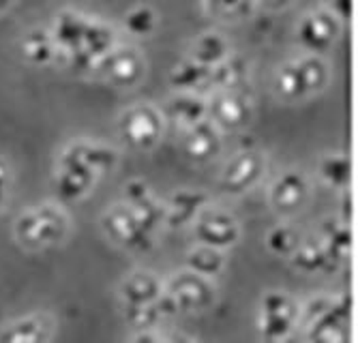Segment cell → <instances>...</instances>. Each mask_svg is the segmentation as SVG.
Listing matches in <instances>:
<instances>
[{
  "mask_svg": "<svg viewBox=\"0 0 358 343\" xmlns=\"http://www.w3.org/2000/svg\"><path fill=\"white\" fill-rule=\"evenodd\" d=\"M0 200H3V191H0Z\"/></svg>",
  "mask_w": 358,
  "mask_h": 343,
  "instance_id": "38",
  "label": "cell"
},
{
  "mask_svg": "<svg viewBox=\"0 0 358 343\" xmlns=\"http://www.w3.org/2000/svg\"><path fill=\"white\" fill-rule=\"evenodd\" d=\"M266 5H271V7H283V5H287L289 0H264Z\"/></svg>",
  "mask_w": 358,
  "mask_h": 343,
  "instance_id": "36",
  "label": "cell"
},
{
  "mask_svg": "<svg viewBox=\"0 0 358 343\" xmlns=\"http://www.w3.org/2000/svg\"><path fill=\"white\" fill-rule=\"evenodd\" d=\"M296 316H273V314H264V335L268 339H279L283 337L292 322H294Z\"/></svg>",
  "mask_w": 358,
  "mask_h": 343,
  "instance_id": "31",
  "label": "cell"
},
{
  "mask_svg": "<svg viewBox=\"0 0 358 343\" xmlns=\"http://www.w3.org/2000/svg\"><path fill=\"white\" fill-rule=\"evenodd\" d=\"M206 202L204 194H189V191H180L172 198V212L168 217V224L174 226H182L185 221H189L202 204Z\"/></svg>",
  "mask_w": 358,
  "mask_h": 343,
  "instance_id": "17",
  "label": "cell"
},
{
  "mask_svg": "<svg viewBox=\"0 0 358 343\" xmlns=\"http://www.w3.org/2000/svg\"><path fill=\"white\" fill-rule=\"evenodd\" d=\"M210 114L215 116L217 122L225 124V127H241V124L249 118V101L238 95L236 90H227L225 95L217 97Z\"/></svg>",
  "mask_w": 358,
  "mask_h": 343,
  "instance_id": "10",
  "label": "cell"
},
{
  "mask_svg": "<svg viewBox=\"0 0 358 343\" xmlns=\"http://www.w3.org/2000/svg\"><path fill=\"white\" fill-rule=\"evenodd\" d=\"M208 75H210V67L202 65V62L191 60V62H185L182 67H178V69L172 73V84H174L176 88H191V86H195V84L206 82Z\"/></svg>",
  "mask_w": 358,
  "mask_h": 343,
  "instance_id": "20",
  "label": "cell"
},
{
  "mask_svg": "<svg viewBox=\"0 0 358 343\" xmlns=\"http://www.w3.org/2000/svg\"><path fill=\"white\" fill-rule=\"evenodd\" d=\"M221 256L213 249H198V251L189 254V266L193 272L198 275H215L219 268H221Z\"/></svg>",
  "mask_w": 358,
  "mask_h": 343,
  "instance_id": "26",
  "label": "cell"
},
{
  "mask_svg": "<svg viewBox=\"0 0 358 343\" xmlns=\"http://www.w3.org/2000/svg\"><path fill=\"white\" fill-rule=\"evenodd\" d=\"M50 322L45 318H28L17 324H11L9 330L0 335L3 341H43L48 339Z\"/></svg>",
  "mask_w": 358,
  "mask_h": 343,
  "instance_id": "16",
  "label": "cell"
},
{
  "mask_svg": "<svg viewBox=\"0 0 358 343\" xmlns=\"http://www.w3.org/2000/svg\"><path fill=\"white\" fill-rule=\"evenodd\" d=\"M213 67L215 69H210L208 80H213L217 86L227 88V90H236L247 78V67H245V62L238 58H230V60H223V62L219 60Z\"/></svg>",
  "mask_w": 358,
  "mask_h": 343,
  "instance_id": "14",
  "label": "cell"
},
{
  "mask_svg": "<svg viewBox=\"0 0 358 343\" xmlns=\"http://www.w3.org/2000/svg\"><path fill=\"white\" fill-rule=\"evenodd\" d=\"M299 67H301V75H303V82H305L307 92L322 88L324 82H327V67H324L322 60H317V58H305V60L299 62Z\"/></svg>",
  "mask_w": 358,
  "mask_h": 343,
  "instance_id": "27",
  "label": "cell"
},
{
  "mask_svg": "<svg viewBox=\"0 0 358 343\" xmlns=\"http://www.w3.org/2000/svg\"><path fill=\"white\" fill-rule=\"evenodd\" d=\"M219 148V138L215 127L208 120H198L193 122V127L185 140V150L189 152V157L193 159H208L217 152Z\"/></svg>",
  "mask_w": 358,
  "mask_h": 343,
  "instance_id": "11",
  "label": "cell"
},
{
  "mask_svg": "<svg viewBox=\"0 0 358 343\" xmlns=\"http://www.w3.org/2000/svg\"><path fill=\"white\" fill-rule=\"evenodd\" d=\"M5 182H7V170L0 166V191L5 189Z\"/></svg>",
  "mask_w": 358,
  "mask_h": 343,
  "instance_id": "35",
  "label": "cell"
},
{
  "mask_svg": "<svg viewBox=\"0 0 358 343\" xmlns=\"http://www.w3.org/2000/svg\"><path fill=\"white\" fill-rule=\"evenodd\" d=\"M307 194V182L303 176L289 172L283 178L277 180V184L273 187V204L277 208H296L301 206V202L305 200Z\"/></svg>",
  "mask_w": 358,
  "mask_h": 343,
  "instance_id": "12",
  "label": "cell"
},
{
  "mask_svg": "<svg viewBox=\"0 0 358 343\" xmlns=\"http://www.w3.org/2000/svg\"><path fill=\"white\" fill-rule=\"evenodd\" d=\"M84 28H86V22H82L78 15H71V13H62L58 24H56V41L58 45L73 54L82 41V35H84Z\"/></svg>",
  "mask_w": 358,
  "mask_h": 343,
  "instance_id": "15",
  "label": "cell"
},
{
  "mask_svg": "<svg viewBox=\"0 0 358 343\" xmlns=\"http://www.w3.org/2000/svg\"><path fill=\"white\" fill-rule=\"evenodd\" d=\"M82 161L92 170V172H99V170H108L114 166L116 161V152L110 150V148H101V146H76Z\"/></svg>",
  "mask_w": 358,
  "mask_h": 343,
  "instance_id": "23",
  "label": "cell"
},
{
  "mask_svg": "<svg viewBox=\"0 0 358 343\" xmlns=\"http://www.w3.org/2000/svg\"><path fill=\"white\" fill-rule=\"evenodd\" d=\"M92 174L94 172L82 161L76 146L71 150H67V152H64V157H62V172H60V178H58L60 196L67 198V200L80 198L88 189Z\"/></svg>",
  "mask_w": 358,
  "mask_h": 343,
  "instance_id": "4",
  "label": "cell"
},
{
  "mask_svg": "<svg viewBox=\"0 0 358 343\" xmlns=\"http://www.w3.org/2000/svg\"><path fill=\"white\" fill-rule=\"evenodd\" d=\"M124 26H127V30L131 35H148L152 30V26H155V15H152L150 9L140 7V9H136V11H131L127 15Z\"/></svg>",
  "mask_w": 358,
  "mask_h": 343,
  "instance_id": "29",
  "label": "cell"
},
{
  "mask_svg": "<svg viewBox=\"0 0 358 343\" xmlns=\"http://www.w3.org/2000/svg\"><path fill=\"white\" fill-rule=\"evenodd\" d=\"M195 234H198L202 242L210 247H225L238 238V228L232 217H227L223 212H208L200 219Z\"/></svg>",
  "mask_w": 358,
  "mask_h": 343,
  "instance_id": "8",
  "label": "cell"
},
{
  "mask_svg": "<svg viewBox=\"0 0 358 343\" xmlns=\"http://www.w3.org/2000/svg\"><path fill=\"white\" fill-rule=\"evenodd\" d=\"M170 112L174 118L178 120H185L189 124L198 122L204 118L206 114V105L200 101V99H193V97H178L170 103Z\"/></svg>",
  "mask_w": 358,
  "mask_h": 343,
  "instance_id": "24",
  "label": "cell"
},
{
  "mask_svg": "<svg viewBox=\"0 0 358 343\" xmlns=\"http://www.w3.org/2000/svg\"><path fill=\"white\" fill-rule=\"evenodd\" d=\"M329 262H333L327 254V249H324L322 245H313V242H305L296 249L294 254V264L303 270H322L324 266H327Z\"/></svg>",
  "mask_w": 358,
  "mask_h": 343,
  "instance_id": "19",
  "label": "cell"
},
{
  "mask_svg": "<svg viewBox=\"0 0 358 343\" xmlns=\"http://www.w3.org/2000/svg\"><path fill=\"white\" fill-rule=\"evenodd\" d=\"M331 305H333V300H327V298H317V300H311L307 307H305V311H303V316H305V322H307V326H311L324 311H329L331 309Z\"/></svg>",
  "mask_w": 358,
  "mask_h": 343,
  "instance_id": "32",
  "label": "cell"
},
{
  "mask_svg": "<svg viewBox=\"0 0 358 343\" xmlns=\"http://www.w3.org/2000/svg\"><path fill=\"white\" fill-rule=\"evenodd\" d=\"M350 318V300L343 298L339 305H331L329 311H324V314L311 324V339H320V341H327V343H333V341H343L345 339V333H343V326Z\"/></svg>",
  "mask_w": 358,
  "mask_h": 343,
  "instance_id": "9",
  "label": "cell"
},
{
  "mask_svg": "<svg viewBox=\"0 0 358 343\" xmlns=\"http://www.w3.org/2000/svg\"><path fill=\"white\" fill-rule=\"evenodd\" d=\"M337 35V20L331 13H315L305 17L299 28V37L305 48L313 52H324Z\"/></svg>",
  "mask_w": 358,
  "mask_h": 343,
  "instance_id": "7",
  "label": "cell"
},
{
  "mask_svg": "<svg viewBox=\"0 0 358 343\" xmlns=\"http://www.w3.org/2000/svg\"><path fill=\"white\" fill-rule=\"evenodd\" d=\"M9 3H11V0H0V9H5V7H7Z\"/></svg>",
  "mask_w": 358,
  "mask_h": 343,
  "instance_id": "37",
  "label": "cell"
},
{
  "mask_svg": "<svg viewBox=\"0 0 358 343\" xmlns=\"http://www.w3.org/2000/svg\"><path fill=\"white\" fill-rule=\"evenodd\" d=\"M170 294L176 300L178 309H182V311L204 309L213 300V288L206 284L204 275H198V272L176 277L172 282Z\"/></svg>",
  "mask_w": 358,
  "mask_h": 343,
  "instance_id": "5",
  "label": "cell"
},
{
  "mask_svg": "<svg viewBox=\"0 0 358 343\" xmlns=\"http://www.w3.org/2000/svg\"><path fill=\"white\" fill-rule=\"evenodd\" d=\"M296 245H299L296 236L292 234V230H287V228H275L268 234V247L275 254H289V251H294Z\"/></svg>",
  "mask_w": 358,
  "mask_h": 343,
  "instance_id": "30",
  "label": "cell"
},
{
  "mask_svg": "<svg viewBox=\"0 0 358 343\" xmlns=\"http://www.w3.org/2000/svg\"><path fill=\"white\" fill-rule=\"evenodd\" d=\"M210 7L223 15H236L245 9V0H208Z\"/></svg>",
  "mask_w": 358,
  "mask_h": 343,
  "instance_id": "33",
  "label": "cell"
},
{
  "mask_svg": "<svg viewBox=\"0 0 358 343\" xmlns=\"http://www.w3.org/2000/svg\"><path fill=\"white\" fill-rule=\"evenodd\" d=\"M24 54L32 60V62H48L52 56H54V43L52 39L48 37V33H30L24 41Z\"/></svg>",
  "mask_w": 358,
  "mask_h": 343,
  "instance_id": "21",
  "label": "cell"
},
{
  "mask_svg": "<svg viewBox=\"0 0 358 343\" xmlns=\"http://www.w3.org/2000/svg\"><path fill=\"white\" fill-rule=\"evenodd\" d=\"M159 311L155 307V302H142V305H129L127 311V320L131 322L138 328H150L157 324L159 320Z\"/></svg>",
  "mask_w": 358,
  "mask_h": 343,
  "instance_id": "28",
  "label": "cell"
},
{
  "mask_svg": "<svg viewBox=\"0 0 358 343\" xmlns=\"http://www.w3.org/2000/svg\"><path fill=\"white\" fill-rule=\"evenodd\" d=\"M159 296V282L148 272H136L122 284V298L127 305L155 302Z\"/></svg>",
  "mask_w": 358,
  "mask_h": 343,
  "instance_id": "13",
  "label": "cell"
},
{
  "mask_svg": "<svg viewBox=\"0 0 358 343\" xmlns=\"http://www.w3.org/2000/svg\"><path fill=\"white\" fill-rule=\"evenodd\" d=\"M262 168H264V161H262L259 154H255V152H241L238 157L225 168L221 187H223L225 191H232V194L245 191L259 178V174H262Z\"/></svg>",
  "mask_w": 358,
  "mask_h": 343,
  "instance_id": "6",
  "label": "cell"
},
{
  "mask_svg": "<svg viewBox=\"0 0 358 343\" xmlns=\"http://www.w3.org/2000/svg\"><path fill=\"white\" fill-rule=\"evenodd\" d=\"M225 52H227V45L221 37L204 35L198 39V43H195V48H193V60L202 62V65H206V67H213L219 60L225 58Z\"/></svg>",
  "mask_w": 358,
  "mask_h": 343,
  "instance_id": "18",
  "label": "cell"
},
{
  "mask_svg": "<svg viewBox=\"0 0 358 343\" xmlns=\"http://www.w3.org/2000/svg\"><path fill=\"white\" fill-rule=\"evenodd\" d=\"M120 131L129 144L140 146V148H148L161 136V118L148 105L134 108L131 112H127L122 116Z\"/></svg>",
  "mask_w": 358,
  "mask_h": 343,
  "instance_id": "2",
  "label": "cell"
},
{
  "mask_svg": "<svg viewBox=\"0 0 358 343\" xmlns=\"http://www.w3.org/2000/svg\"><path fill=\"white\" fill-rule=\"evenodd\" d=\"M324 180H329L335 187H345L350 182V161L345 157H329L320 166Z\"/></svg>",
  "mask_w": 358,
  "mask_h": 343,
  "instance_id": "25",
  "label": "cell"
},
{
  "mask_svg": "<svg viewBox=\"0 0 358 343\" xmlns=\"http://www.w3.org/2000/svg\"><path fill=\"white\" fill-rule=\"evenodd\" d=\"M101 69L118 86H134L142 75V60L136 50H110L101 56Z\"/></svg>",
  "mask_w": 358,
  "mask_h": 343,
  "instance_id": "3",
  "label": "cell"
},
{
  "mask_svg": "<svg viewBox=\"0 0 358 343\" xmlns=\"http://www.w3.org/2000/svg\"><path fill=\"white\" fill-rule=\"evenodd\" d=\"M279 90L283 92L287 99H296V97H301V95H305V92H307L305 82H303V75H301L299 62L285 65L279 71Z\"/></svg>",
  "mask_w": 358,
  "mask_h": 343,
  "instance_id": "22",
  "label": "cell"
},
{
  "mask_svg": "<svg viewBox=\"0 0 358 343\" xmlns=\"http://www.w3.org/2000/svg\"><path fill=\"white\" fill-rule=\"evenodd\" d=\"M124 196H127V200H129V204H140V202H144L146 198H148V191H146V184L144 182H140V180H134V182H129L127 187H124Z\"/></svg>",
  "mask_w": 358,
  "mask_h": 343,
  "instance_id": "34",
  "label": "cell"
},
{
  "mask_svg": "<svg viewBox=\"0 0 358 343\" xmlns=\"http://www.w3.org/2000/svg\"><path fill=\"white\" fill-rule=\"evenodd\" d=\"M64 217L52 208L45 206L41 210L28 212L17 221V236L24 242L30 245H48V242H56L62 232H64Z\"/></svg>",
  "mask_w": 358,
  "mask_h": 343,
  "instance_id": "1",
  "label": "cell"
}]
</instances>
